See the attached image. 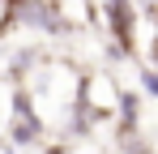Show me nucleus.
<instances>
[{
  "instance_id": "obj_1",
  "label": "nucleus",
  "mask_w": 158,
  "mask_h": 154,
  "mask_svg": "<svg viewBox=\"0 0 158 154\" xmlns=\"http://www.w3.org/2000/svg\"><path fill=\"white\" fill-rule=\"evenodd\" d=\"M107 17H111V30L120 39V47L132 51V0H107Z\"/></svg>"
},
{
  "instance_id": "obj_2",
  "label": "nucleus",
  "mask_w": 158,
  "mask_h": 154,
  "mask_svg": "<svg viewBox=\"0 0 158 154\" xmlns=\"http://www.w3.org/2000/svg\"><path fill=\"white\" fill-rule=\"evenodd\" d=\"M124 154H154V150H150L145 141H132V146H128V150H124Z\"/></svg>"
},
{
  "instance_id": "obj_3",
  "label": "nucleus",
  "mask_w": 158,
  "mask_h": 154,
  "mask_svg": "<svg viewBox=\"0 0 158 154\" xmlns=\"http://www.w3.org/2000/svg\"><path fill=\"white\" fill-rule=\"evenodd\" d=\"M150 60H154V69H158V34H154V43H150Z\"/></svg>"
}]
</instances>
